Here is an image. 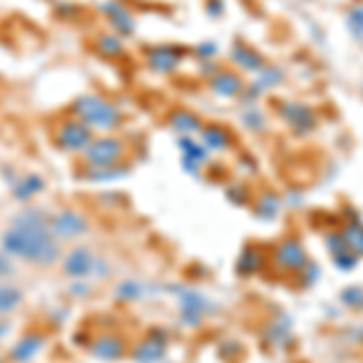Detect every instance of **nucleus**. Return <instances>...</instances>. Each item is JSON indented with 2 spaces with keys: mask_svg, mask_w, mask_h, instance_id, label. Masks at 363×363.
Masks as SVG:
<instances>
[{
  "mask_svg": "<svg viewBox=\"0 0 363 363\" xmlns=\"http://www.w3.org/2000/svg\"><path fill=\"white\" fill-rule=\"evenodd\" d=\"M0 247L10 259H20L42 269L58 264L63 257L61 240L51 233L49 216L42 208L20 211L0 238Z\"/></svg>",
  "mask_w": 363,
  "mask_h": 363,
  "instance_id": "f257e3e1",
  "label": "nucleus"
},
{
  "mask_svg": "<svg viewBox=\"0 0 363 363\" xmlns=\"http://www.w3.org/2000/svg\"><path fill=\"white\" fill-rule=\"evenodd\" d=\"M70 114L78 121H83L90 131H99V133L114 131L124 121L119 104L102 95H95V92H87V95H80L75 99L73 107H70Z\"/></svg>",
  "mask_w": 363,
  "mask_h": 363,
  "instance_id": "f03ea898",
  "label": "nucleus"
},
{
  "mask_svg": "<svg viewBox=\"0 0 363 363\" xmlns=\"http://www.w3.org/2000/svg\"><path fill=\"white\" fill-rule=\"evenodd\" d=\"M83 162L87 169H107V167H119L126 160V143L116 136L102 133V136L92 138L83 150Z\"/></svg>",
  "mask_w": 363,
  "mask_h": 363,
  "instance_id": "7ed1b4c3",
  "label": "nucleus"
},
{
  "mask_svg": "<svg viewBox=\"0 0 363 363\" xmlns=\"http://www.w3.org/2000/svg\"><path fill=\"white\" fill-rule=\"evenodd\" d=\"M61 269L73 281H90L102 279L109 272V264L104 257L95 255L87 247H73L66 257H61Z\"/></svg>",
  "mask_w": 363,
  "mask_h": 363,
  "instance_id": "20e7f679",
  "label": "nucleus"
},
{
  "mask_svg": "<svg viewBox=\"0 0 363 363\" xmlns=\"http://www.w3.org/2000/svg\"><path fill=\"white\" fill-rule=\"evenodd\" d=\"M49 225H51V233H54L61 242L80 240L87 235V230H90L87 216L75 208H63V211H58V213L49 216Z\"/></svg>",
  "mask_w": 363,
  "mask_h": 363,
  "instance_id": "39448f33",
  "label": "nucleus"
},
{
  "mask_svg": "<svg viewBox=\"0 0 363 363\" xmlns=\"http://www.w3.org/2000/svg\"><path fill=\"white\" fill-rule=\"evenodd\" d=\"M92 138H95V136H92L90 128H87L83 121L75 119V116L63 119L61 124L56 126V131H54L56 148L66 150V153H83Z\"/></svg>",
  "mask_w": 363,
  "mask_h": 363,
  "instance_id": "423d86ee",
  "label": "nucleus"
},
{
  "mask_svg": "<svg viewBox=\"0 0 363 363\" xmlns=\"http://www.w3.org/2000/svg\"><path fill=\"white\" fill-rule=\"evenodd\" d=\"M277 112L298 136H306V133L315 131V126H318V114L303 102H279Z\"/></svg>",
  "mask_w": 363,
  "mask_h": 363,
  "instance_id": "0eeeda50",
  "label": "nucleus"
},
{
  "mask_svg": "<svg viewBox=\"0 0 363 363\" xmlns=\"http://www.w3.org/2000/svg\"><path fill=\"white\" fill-rule=\"evenodd\" d=\"M44 347H46V337L42 335V332H27V335H22L13 344V349H10V361L29 363L42 354Z\"/></svg>",
  "mask_w": 363,
  "mask_h": 363,
  "instance_id": "6e6552de",
  "label": "nucleus"
},
{
  "mask_svg": "<svg viewBox=\"0 0 363 363\" xmlns=\"http://www.w3.org/2000/svg\"><path fill=\"white\" fill-rule=\"evenodd\" d=\"M90 354L95 359L102 361H119L121 356L126 354V342L121 335H112V332H104V335H97L90 344Z\"/></svg>",
  "mask_w": 363,
  "mask_h": 363,
  "instance_id": "1a4fd4ad",
  "label": "nucleus"
},
{
  "mask_svg": "<svg viewBox=\"0 0 363 363\" xmlns=\"http://www.w3.org/2000/svg\"><path fill=\"white\" fill-rule=\"evenodd\" d=\"M208 85H211V92L213 95H218V97H225V99H230V97H238L240 92L245 90V83H242V78L235 73V70H216L213 75H211V80H208Z\"/></svg>",
  "mask_w": 363,
  "mask_h": 363,
  "instance_id": "9d476101",
  "label": "nucleus"
},
{
  "mask_svg": "<svg viewBox=\"0 0 363 363\" xmlns=\"http://www.w3.org/2000/svg\"><path fill=\"white\" fill-rule=\"evenodd\" d=\"M182 58H184V51L179 46H155L148 51V66L155 73H172V70H177Z\"/></svg>",
  "mask_w": 363,
  "mask_h": 363,
  "instance_id": "9b49d317",
  "label": "nucleus"
},
{
  "mask_svg": "<svg viewBox=\"0 0 363 363\" xmlns=\"http://www.w3.org/2000/svg\"><path fill=\"white\" fill-rule=\"evenodd\" d=\"M199 133L206 150H228L233 145V133L220 124H203Z\"/></svg>",
  "mask_w": 363,
  "mask_h": 363,
  "instance_id": "f8f14e48",
  "label": "nucleus"
},
{
  "mask_svg": "<svg viewBox=\"0 0 363 363\" xmlns=\"http://www.w3.org/2000/svg\"><path fill=\"white\" fill-rule=\"evenodd\" d=\"M169 126H172L179 136H194V133L201 131L203 121H201V116L194 114L191 109H174V112L169 114Z\"/></svg>",
  "mask_w": 363,
  "mask_h": 363,
  "instance_id": "ddd939ff",
  "label": "nucleus"
},
{
  "mask_svg": "<svg viewBox=\"0 0 363 363\" xmlns=\"http://www.w3.org/2000/svg\"><path fill=\"white\" fill-rule=\"evenodd\" d=\"M230 58H233V63H235L238 68H242V70H257V73H259V70L267 66L264 56H262L257 49L247 46V44H235V46H233Z\"/></svg>",
  "mask_w": 363,
  "mask_h": 363,
  "instance_id": "4468645a",
  "label": "nucleus"
},
{
  "mask_svg": "<svg viewBox=\"0 0 363 363\" xmlns=\"http://www.w3.org/2000/svg\"><path fill=\"white\" fill-rule=\"evenodd\" d=\"M22 301H25V294H22V289H17V286H13V284H5V281H0V318H5V315H10L13 310L20 308Z\"/></svg>",
  "mask_w": 363,
  "mask_h": 363,
  "instance_id": "2eb2a0df",
  "label": "nucleus"
},
{
  "mask_svg": "<svg viewBox=\"0 0 363 363\" xmlns=\"http://www.w3.org/2000/svg\"><path fill=\"white\" fill-rule=\"evenodd\" d=\"M277 262L281 267H301L303 262H306V255H303V247L296 242V240H289V242H284L277 252Z\"/></svg>",
  "mask_w": 363,
  "mask_h": 363,
  "instance_id": "dca6fc26",
  "label": "nucleus"
},
{
  "mask_svg": "<svg viewBox=\"0 0 363 363\" xmlns=\"http://www.w3.org/2000/svg\"><path fill=\"white\" fill-rule=\"evenodd\" d=\"M162 354H165V347L155 344V337L143 339V342L138 344V349H133V359L140 363H155L162 359Z\"/></svg>",
  "mask_w": 363,
  "mask_h": 363,
  "instance_id": "f3484780",
  "label": "nucleus"
},
{
  "mask_svg": "<svg viewBox=\"0 0 363 363\" xmlns=\"http://www.w3.org/2000/svg\"><path fill=\"white\" fill-rule=\"evenodd\" d=\"M97 51L107 58H114V56L124 54V44H121V39L116 37V34H102V37L97 39Z\"/></svg>",
  "mask_w": 363,
  "mask_h": 363,
  "instance_id": "a211bd4d",
  "label": "nucleus"
},
{
  "mask_svg": "<svg viewBox=\"0 0 363 363\" xmlns=\"http://www.w3.org/2000/svg\"><path fill=\"white\" fill-rule=\"evenodd\" d=\"M107 15H109V20H112V25H116V29L119 32H131V13L124 8V5H119V3H112V5H107Z\"/></svg>",
  "mask_w": 363,
  "mask_h": 363,
  "instance_id": "6ab92c4d",
  "label": "nucleus"
},
{
  "mask_svg": "<svg viewBox=\"0 0 363 363\" xmlns=\"http://www.w3.org/2000/svg\"><path fill=\"white\" fill-rule=\"evenodd\" d=\"M42 189H44V179L37 177V174H29V177H25V179H17L15 194L20 199H29V196H34L37 191H42Z\"/></svg>",
  "mask_w": 363,
  "mask_h": 363,
  "instance_id": "aec40b11",
  "label": "nucleus"
},
{
  "mask_svg": "<svg viewBox=\"0 0 363 363\" xmlns=\"http://www.w3.org/2000/svg\"><path fill=\"white\" fill-rule=\"evenodd\" d=\"M347 22L354 37H363V5H354V8L349 10Z\"/></svg>",
  "mask_w": 363,
  "mask_h": 363,
  "instance_id": "412c9836",
  "label": "nucleus"
},
{
  "mask_svg": "<svg viewBox=\"0 0 363 363\" xmlns=\"http://www.w3.org/2000/svg\"><path fill=\"white\" fill-rule=\"evenodd\" d=\"M13 277V259H10L5 252H0V281Z\"/></svg>",
  "mask_w": 363,
  "mask_h": 363,
  "instance_id": "4be33fe9",
  "label": "nucleus"
},
{
  "mask_svg": "<svg viewBox=\"0 0 363 363\" xmlns=\"http://www.w3.org/2000/svg\"><path fill=\"white\" fill-rule=\"evenodd\" d=\"M201 56H213L216 54V44H201V49H196Z\"/></svg>",
  "mask_w": 363,
  "mask_h": 363,
  "instance_id": "5701e85b",
  "label": "nucleus"
},
{
  "mask_svg": "<svg viewBox=\"0 0 363 363\" xmlns=\"http://www.w3.org/2000/svg\"><path fill=\"white\" fill-rule=\"evenodd\" d=\"M10 327H13V325H10V320H8V318H0V339H3L5 335H8Z\"/></svg>",
  "mask_w": 363,
  "mask_h": 363,
  "instance_id": "b1692460",
  "label": "nucleus"
},
{
  "mask_svg": "<svg viewBox=\"0 0 363 363\" xmlns=\"http://www.w3.org/2000/svg\"><path fill=\"white\" fill-rule=\"evenodd\" d=\"M0 363H5V361H0Z\"/></svg>",
  "mask_w": 363,
  "mask_h": 363,
  "instance_id": "393cba45",
  "label": "nucleus"
}]
</instances>
